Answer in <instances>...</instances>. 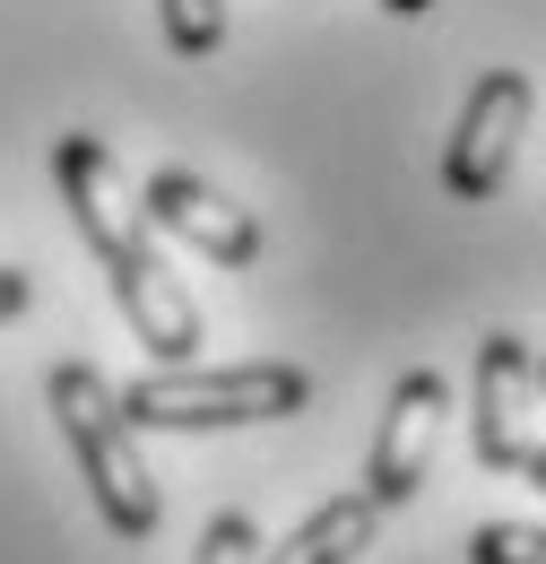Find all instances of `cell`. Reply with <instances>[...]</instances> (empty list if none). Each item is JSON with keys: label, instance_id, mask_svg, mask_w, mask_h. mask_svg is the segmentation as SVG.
I'll use <instances>...</instances> for the list:
<instances>
[{"label": "cell", "instance_id": "obj_9", "mask_svg": "<svg viewBox=\"0 0 546 564\" xmlns=\"http://www.w3.org/2000/svg\"><path fill=\"white\" fill-rule=\"evenodd\" d=\"M156 18H165V44L183 62H208L226 44V0H156Z\"/></svg>", "mask_w": 546, "mask_h": 564}, {"label": "cell", "instance_id": "obj_4", "mask_svg": "<svg viewBox=\"0 0 546 564\" xmlns=\"http://www.w3.org/2000/svg\"><path fill=\"white\" fill-rule=\"evenodd\" d=\"M529 131V78L521 70H485L451 122V148H443V192L451 200H494L503 174H512V148Z\"/></svg>", "mask_w": 546, "mask_h": 564}, {"label": "cell", "instance_id": "obj_14", "mask_svg": "<svg viewBox=\"0 0 546 564\" xmlns=\"http://www.w3.org/2000/svg\"><path fill=\"white\" fill-rule=\"evenodd\" d=\"M382 9H391V18H425L434 0H382Z\"/></svg>", "mask_w": 546, "mask_h": 564}, {"label": "cell", "instance_id": "obj_1", "mask_svg": "<svg viewBox=\"0 0 546 564\" xmlns=\"http://www.w3.org/2000/svg\"><path fill=\"white\" fill-rule=\"evenodd\" d=\"M53 183H62V200H69V217H78V235H87V252L105 261V286H113L122 322L139 330V348L156 356V365H200V339H208L200 304H192L183 279L165 270L148 209L122 200L113 148L96 140V131H62V140H53Z\"/></svg>", "mask_w": 546, "mask_h": 564}, {"label": "cell", "instance_id": "obj_13", "mask_svg": "<svg viewBox=\"0 0 546 564\" xmlns=\"http://www.w3.org/2000/svg\"><path fill=\"white\" fill-rule=\"evenodd\" d=\"M512 478H529V487L546 495V434H538V443H529V452H521V469H512Z\"/></svg>", "mask_w": 546, "mask_h": 564}, {"label": "cell", "instance_id": "obj_7", "mask_svg": "<svg viewBox=\"0 0 546 564\" xmlns=\"http://www.w3.org/2000/svg\"><path fill=\"white\" fill-rule=\"evenodd\" d=\"M485 469H521V452L538 443V348L512 330L478 339V425H469Z\"/></svg>", "mask_w": 546, "mask_h": 564}, {"label": "cell", "instance_id": "obj_5", "mask_svg": "<svg viewBox=\"0 0 546 564\" xmlns=\"http://www.w3.org/2000/svg\"><path fill=\"white\" fill-rule=\"evenodd\" d=\"M443 417H451V382L434 365H416L391 382V409H382V434H373V460H364V495L382 512H400L425 469H434V443H443Z\"/></svg>", "mask_w": 546, "mask_h": 564}, {"label": "cell", "instance_id": "obj_6", "mask_svg": "<svg viewBox=\"0 0 546 564\" xmlns=\"http://www.w3.org/2000/svg\"><path fill=\"white\" fill-rule=\"evenodd\" d=\"M139 209H148L156 235H174V243L208 252L217 270H252V261H261V217L234 209V200H226L217 183H200L192 165H156L148 192H139Z\"/></svg>", "mask_w": 546, "mask_h": 564}, {"label": "cell", "instance_id": "obj_11", "mask_svg": "<svg viewBox=\"0 0 546 564\" xmlns=\"http://www.w3.org/2000/svg\"><path fill=\"white\" fill-rule=\"evenodd\" d=\"M192 564H261V530H252V512H217L200 530V547Z\"/></svg>", "mask_w": 546, "mask_h": 564}, {"label": "cell", "instance_id": "obj_10", "mask_svg": "<svg viewBox=\"0 0 546 564\" xmlns=\"http://www.w3.org/2000/svg\"><path fill=\"white\" fill-rule=\"evenodd\" d=\"M469 564H546V521H485V530H469Z\"/></svg>", "mask_w": 546, "mask_h": 564}, {"label": "cell", "instance_id": "obj_2", "mask_svg": "<svg viewBox=\"0 0 546 564\" xmlns=\"http://www.w3.org/2000/svg\"><path fill=\"white\" fill-rule=\"evenodd\" d=\"M44 409L62 425L69 460H78V478L96 495V512H105V530H122V539H148L156 530V469H148V452H139V425L122 417V391L96 373V365H53V382H44Z\"/></svg>", "mask_w": 546, "mask_h": 564}, {"label": "cell", "instance_id": "obj_12", "mask_svg": "<svg viewBox=\"0 0 546 564\" xmlns=\"http://www.w3.org/2000/svg\"><path fill=\"white\" fill-rule=\"evenodd\" d=\"M18 313H26V270L0 261V322H18Z\"/></svg>", "mask_w": 546, "mask_h": 564}, {"label": "cell", "instance_id": "obj_3", "mask_svg": "<svg viewBox=\"0 0 546 564\" xmlns=\"http://www.w3.org/2000/svg\"><path fill=\"white\" fill-rule=\"evenodd\" d=\"M304 400H313V373L277 365V356H252V365H156V373L122 382V417L165 425V434L277 425V417H304Z\"/></svg>", "mask_w": 546, "mask_h": 564}, {"label": "cell", "instance_id": "obj_8", "mask_svg": "<svg viewBox=\"0 0 546 564\" xmlns=\"http://www.w3.org/2000/svg\"><path fill=\"white\" fill-rule=\"evenodd\" d=\"M373 530H382V503L356 487V495H330V503H313L286 539H277L261 564H356L373 547Z\"/></svg>", "mask_w": 546, "mask_h": 564}, {"label": "cell", "instance_id": "obj_15", "mask_svg": "<svg viewBox=\"0 0 546 564\" xmlns=\"http://www.w3.org/2000/svg\"><path fill=\"white\" fill-rule=\"evenodd\" d=\"M538 391H546V348H538Z\"/></svg>", "mask_w": 546, "mask_h": 564}]
</instances>
